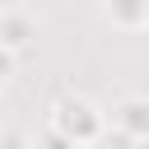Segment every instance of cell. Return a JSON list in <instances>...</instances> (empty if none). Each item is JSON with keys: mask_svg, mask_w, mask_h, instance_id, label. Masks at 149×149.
I'll use <instances>...</instances> for the list:
<instances>
[{"mask_svg": "<svg viewBox=\"0 0 149 149\" xmlns=\"http://www.w3.org/2000/svg\"><path fill=\"white\" fill-rule=\"evenodd\" d=\"M126 121H130L135 130H149V107H144V102H130V107H126Z\"/></svg>", "mask_w": 149, "mask_h": 149, "instance_id": "cell-1", "label": "cell"}]
</instances>
